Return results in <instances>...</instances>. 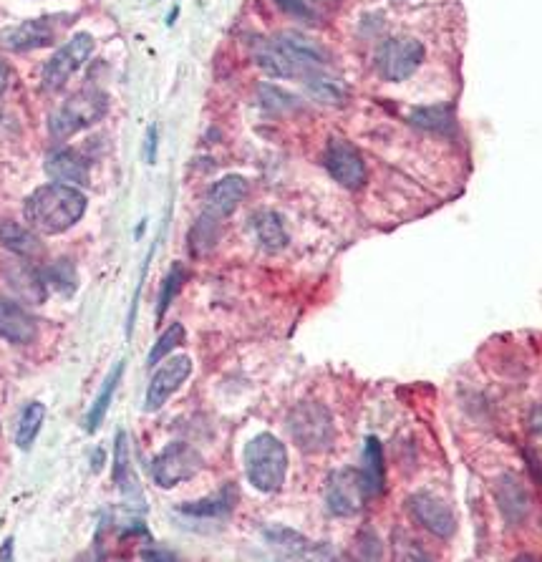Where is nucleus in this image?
I'll return each instance as SVG.
<instances>
[{
  "label": "nucleus",
  "instance_id": "obj_20",
  "mask_svg": "<svg viewBox=\"0 0 542 562\" xmlns=\"http://www.w3.org/2000/svg\"><path fill=\"white\" fill-rule=\"evenodd\" d=\"M361 477H364L366 492L369 497H379L384 492V479H386V467H384V452H381V444L376 436H369L364 447V467H361Z\"/></svg>",
  "mask_w": 542,
  "mask_h": 562
},
{
  "label": "nucleus",
  "instance_id": "obj_9",
  "mask_svg": "<svg viewBox=\"0 0 542 562\" xmlns=\"http://www.w3.org/2000/svg\"><path fill=\"white\" fill-rule=\"evenodd\" d=\"M369 492H366L361 469H338L328 477L326 505L333 515L353 517L364 510Z\"/></svg>",
  "mask_w": 542,
  "mask_h": 562
},
{
  "label": "nucleus",
  "instance_id": "obj_23",
  "mask_svg": "<svg viewBox=\"0 0 542 562\" xmlns=\"http://www.w3.org/2000/svg\"><path fill=\"white\" fill-rule=\"evenodd\" d=\"M0 242L13 250L16 255H38L41 253V245H38V237L33 235L26 227L16 225V222H0Z\"/></svg>",
  "mask_w": 542,
  "mask_h": 562
},
{
  "label": "nucleus",
  "instance_id": "obj_15",
  "mask_svg": "<svg viewBox=\"0 0 542 562\" xmlns=\"http://www.w3.org/2000/svg\"><path fill=\"white\" fill-rule=\"evenodd\" d=\"M46 172L53 182L74 184V187H84L91 179L89 162L76 149H58V152H53L46 162Z\"/></svg>",
  "mask_w": 542,
  "mask_h": 562
},
{
  "label": "nucleus",
  "instance_id": "obj_12",
  "mask_svg": "<svg viewBox=\"0 0 542 562\" xmlns=\"http://www.w3.org/2000/svg\"><path fill=\"white\" fill-rule=\"evenodd\" d=\"M192 358L190 356H169L162 366L154 371L147 389V411H157L167 404L169 396L179 391V386L190 379Z\"/></svg>",
  "mask_w": 542,
  "mask_h": 562
},
{
  "label": "nucleus",
  "instance_id": "obj_24",
  "mask_svg": "<svg viewBox=\"0 0 542 562\" xmlns=\"http://www.w3.org/2000/svg\"><path fill=\"white\" fill-rule=\"evenodd\" d=\"M122 373H124V363H119V366H116L114 371L106 376L104 389L99 391V396H96V401H94V406H91L89 416H86V429H89V431H96L101 426V421H104L106 411H109V406H111V399H114L116 386H119V381H122Z\"/></svg>",
  "mask_w": 542,
  "mask_h": 562
},
{
  "label": "nucleus",
  "instance_id": "obj_8",
  "mask_svg": "<svg viewBox=\"0 0 542 562\" xmlns=\"http://www.w3.org/2000/svg\"><path fill=\"white\" fill-rule=\"evenodd\" d=\"M94 51V38L89 33H76L71 36L64 46L58 48L48 64L43 66V86L48 91H58L61 86H66V81L86 64V58Z\"/></svg>",
  "mask_w": 542,
  "mask_h": 562
},
{
  "label": "nucleus",
  "instance_id": "obj_6",
  "mask_svg": "<svg viewBox=\"0 0 542 562\" xmlns=\"http://www.w3.org/2000/svg\"><path fill=\"white\" fill-rule=\"evenodd\" d=\"M424 61V46L416 38H389L376 51V71L384 81H406Z\"/></svg>",
  "mask_w": 542,
  "mask_h": 562
},
{
  "label": "nucleus",
  "instance_id": "obj_16",
  "mask_svg": "<svg viewBox=\"0 0 542 562\" xmlns=\"http://www.w3.org/2000/svg\"><path fill=\"white\" fill-rule=\"evenodd\" d=\"M253 56H255V64L270 76H278V79H303V71L300 66L295 64L293 58L283 51L278 41H258L253 46Z\"/></svg>",
  "mask_w": 542,
  "mask_h": 562
},
{
  "label": "nucleus",
  "instance_id": "obj_28",
  "mask_svg": "<svg viewBox=\"0 0 542 562\" xmlns=\"http://www.w3.org/2000/svg\"><path fill=\"white\" fill-rule=\"evenodd\" d=\"M185 336H187L185 326H182V323H172V326H169L167 331L159 336V341L154 343L152 351H149V358H147L149 366H157V363H162L164 358H167L169 353L179 346V343H185Z\"/></svg>",
  "mask_w": 542,
  "mask_h": 562
},
{
  "label": "nucleus",
  "instance_id": "obj_34",
  "mask_svg": "<svg viewBox=\"0 0 542 562\" xmlns=\"http://www.w3.org/2000/svg\"><path fill=\"white\" fill-rule=\"evenodd\" d=\"M8 84H11V69H8V64L0 61V94L8 89Z\"/></svg>",
  "mask_w": 542,
  "mask_h": 562
},
{
  "label": "nucleus",
  "instance_id": "obj_17",
  "mask_svg": "<svg viewBox=\"0 0 542 562\" xmlns=\"http://www.w3.org/2000/svg\"><path fill=\"white\" fill-rule=\"evenodd\" d=\"M36 321L13 300L0 298V338L11 343H31L36 338Z\"/></svg>",
  "mask_w": 542,
  "mask_h": 562
},
{
  "label": "nucleus",
  "instance_id": "obj_2",
  "mask_svg": "<svg viewBox=\"0 0 542 562\" xmlns=\"http://www.w3.org/2000/svg\"><path fill=\"white\" fill-rule=\"evenodd\" d=\"M245 474L258 492H278L288 477V449L273 434H258L250 439L243 454Z\"/></svg>",
  "mask_w": 542,
  "mask_h": 562
},
{
  "label": "nucleus",
  "instance_id": "obj_19",
  "mask_svg": "<svg viewBox=\"0 0 542 562\" xmlns=\"http://www.w3.org/2000/svg\"><path fill=\"white\" fill-rule=\"evenodd\" d=\"M497 502H500V510L507 522H520L527 515V507H530V499H527L520 479L512 477V474H505L497 482Z\"/></svg>",
  "mask_w": 542,
  "mask_h": 562
},
{
  "label": "nucleus",
  "instance_id": "obj_30",
  "mask_svg": "<svg viewBox=\"0 0 542 562\" xmlns=\"http://www.w3.org/2000/svg\"><path fill=\"white\" fill-rule=\"evenodd\" d=\"M129 472H132V467H129L127 434H124V431H119V436H116V467H114V479H116V482H119V487H122L124 492H129V487H132V477H129Z\"/></svg>",
  "mask_w": 542,
  "mask_h": 562
},
{
  "label": "nucleus",
  "instance_id": "obj_10",
  "mask_svg": "<svg viewBox=\"0 0 542 562\" xmlns=\"http://www.w3.org/2000/svg\"><path fill=\"white\" fill-rule=\"evenodd\" d=\"M326 169L346 190H358L366 182V162L346 139H331L326 147Z\"/></svg>",
  "mask_w": 542,
  "mask_h": 562
},
{
  "label": "nucleus",
  "instance_id": "obj_21",
  "mask_svg": "<svg viewBox=\"0 0 542 562\" xmlns=\"http://www.w3.org/2000/svg\"><path fill=\"white\" fill-rule=\"evenodd\" d=\"M253 227H255V235H258L260 245L270 253L275 250H283L288 245V232H285L283 220H280L278 212H270L263 210L253 217Z\"/></svg>",
  "mask_w": 542,
  "mask_h": 562
},
{
  "label": "nucleus",
  "instance_id": "obj_18",
  "mask_svg": "<svg viewBox=\"0 0 542 562\" xmlns=\"http://www.w3.org/2000/svg\"><path fill=\"white\" fill-rule=\"evenodd\" d=\"M3 278L8 280V285H11L18 295L28 298L31 303H41V300L46 298V283H43V278L31 265L23 263V260H8V263L3 265Z\"/></svg>",
  "mask_w": 542,
  "mask_h": 562
},
{
  "label": "nucleus",
  "instance_id": "obj_26",
  "mask_svg": "<svg viewBox=\"0 0 542 562\" xmlns=\"http://www.w3.org/2000/svg\"><path fill=\"white\" fill-rule=\"evenodd\" d=\"M414 124L421 129H429V132H452L454 129V111L452 106H427V109H416L414 111Z\"/></svg>",
  "mask_w": 542,
  "mask_h": 562
},
{
  "label": "nucleus",
  "instance_id": "obj_27",
  "mask_svg": "<svg viewBox=\"0 0 542 562\" xmlns=\"http://www.w3.org/2000/svg\"><path fill=\"white\" fill-rule=\"evenodd\" d=\"M232 505H235V492H232V487H227L220 494H215V497L182 507V512L190 517H222L232 510Z\"/></svg>",
  "mask_w": 542,
  "mask_h": 562
},
{
  "label": "nucleus",
  "instance_id": "obj_35",
  "mask_svg": "<svg viewBox=\"0 0 542 562\" xmlns=\"http://www.w3.org/2000/svg\"><path fill=\"white\" fill-rule=\"evenodd\" d=\"M11 545H13V540H6V547H3V552H0V557H3V560H8V557H11Z\"/></svg>",
  "mask_w": 542,
  "mask_h": 562
},
{
  "label": "nucleus",
  "instance_id": "obj_5",
  "mask_svg": "<svg viewBox=\"0 0 542 562\" xmlns=\"http://www.w3.org/2000/svg\"><path fill=\"white\" fill-rule=\"evenodd\" d=\"M69 18L74 16H43L23 21L18 26H8L0 31V48L13 53L36 51V48L51 46L58 38V33L69 26Z\"/></svg>",
  "mask_w": 542,
  "mask_h": 562
},
{
  "label": "nucleus",
  "instance_id": "obj_1",
  "mask_svg": "<svg viewBox=\"0 0 542 562\" xmlns=\"http://www.w3.org/2000/svg\"><path fill=\"white\" fill-rule=\"evenodd\" d=\"M86 197L74 184H43L26 200L23 215L33 230L43 235H61L84 217Z\"/></svg>",
  "mask_w": 542,
  "mask_h": 562
},
{
  "label": "nucleus",
  "instance_id": "obj_13",
  "mask_svg": "<svg viewBox=\"0 0 542 562\" xmlns=\"http://www.w3.org/2000/svg\"><path fill=\"white\" fill-rule=\"evenodd\" d=\"M245 195H248V182H245L243 177H237V174L222 177L220 182L212 184L210 192H207L205 212H202V215L215 222H222L240 207Z\"/></svg>",
  "mask_w": 542,
  "mask_h": 562
},
{
  "label": "nucleus",
  "instance_id": "obj_14",
  "mask_svg": "<svg viewBox=\"0 0 542 562\" xmlns=\"http://www.w3.org/2000/svg\"><path fill=\"white\" fill-rule=\"evenodd\" d=\"M275 41H278L280 46H283V51L300 66L303 79H306L311 71L323 69V66L328 64L326 48H323L321 43L313 41V38L303 36V33H295V31L280 33V36H275Z\"/></svg>",
  "mask_w": 542,
  "mask_h": 562
},
{
  "label": "nucleus",
  "instance_id": "obj_32",
  "mask_svg": "<svg viewBox=\"0 0 542 562\" xmlns=\"http://www.w3.org/2000/svg\"><path fill=\"white\" fill-rule=\"evenodd\" d=\"M154 159H157V129H149L147 132V162L154 164Z\"/></svg>",
  "mask_w": 542,
  "mask_h": 562
},
{
  "label": "nucleus",
  "instance_id": "obj_4",
  "mask_svg": "<svg viewBox=\"0 0 542 562\" xmlns=\"http://www.w3.org/2000/svg\"><path fill=\"white\" fill-rule=\"evenodd\" d=\"M288 429L293 442L308 454L328 452L333 447V439H336L333 416L321 404L295 406L288 416Z\"/></svg>",
  "mask_w": 542,
  "mask_h": 562
},
{
  "label": "nucleus",
  "instance_id": "obj_7",
  "mask_svg": "<svg viewBox=\"0 0 542 562\" xmlns=\"http://www.w3.org/2000/svg\"><path fill=\"white\" fill-rule=\"evenodd\" d=\"M200 469V452L185 442H174L157 454V459H154L152 464V477L162 489H172L177 487V484L187 482V479L197 477Z\"/></svg>",
  "mask_w": 542,
  "mask_h": 562
},
{
  "label": "nucleus",
  "instance_id": "obj_31",
  "mask_svg": "<svg viewBox=\"0 0 542 562\" xmlns=\"http://www.w3.org/2000/svg\"><path fill=\"white\" fill-rule=\"evenodd\" d=\"M273 3L283 13H288V16L298 18V21H306V23H316L318 21L316 11H313V6H311V3H308V0H273Z\"/></svg>",
  "mask_w": 542,
  "mask_h": 562
},
{
  "label": "nucleus",
  "instance_id": "obj_25",
  "mask_svg": "<svg viewBox=\"0 0 542 562\" xmlns=\"http://www.w3.org/2000/svg\"><path fill=\"white\" fill-rule=\"evenodd\" d=\"M43 419H46V406L43 404H28L26 409H23L21 419H18V426H16V444L21 449H31V444L36 442L38 431H41V424Z\"/></svg>",
  "mask_w": 542,
  "mask_h": 562
},
{
  "label": "nucleus",
  "instance_id": "obj_11",
  "mask_svg": "<svg viewBox=\"0 0 542 562\" xmlns=\"http://www.w3.org/2000/svg\"><path fill=\"white\" fill-rule=\"evenodd\" d=\"M409 512L424 530L437 537H452L457 530V515L442 497L432 492H416L409 497Z\"/></svg>",
  "mask_w": 542,
  "mask_h": 562
},
{
  "label": "nucleus",
  "instance_id": "obj_3",
  "mask_svg": "<svg viewBox=\"0 0 542 562\" xmlns=\"http://www.w3.org/2000/svg\"><path fill=\"white\" fill-rule=\"evenodd\" d=\"M109 109V99L106 94H101L99 89H84L79 94L71 96L69 101L58 106L51 114L48 121V129H51V137L56 139H69L74 137L81 129L91 127Z\"/></svg>",
  "mask_w": 542,
  "mask_h": 562
},
{
  "label": "nucleus",
  "instance_id": "obj_29",
  "mask_svg": "<svg viewBox=\"0 0 542 562\" xmlns=\"http://www.w3.org/2000/svg\"><path fill=\"white\" fill-rule=\"evenodd\" d=\"M187 273L179 265H174L172 270L167 273V278H164V285H162V293H159V308H157V321H162V316L167 313V308L172 305V300L177 298L179 288H182V283H185Z\"/></svg>",
  "mask_w": 542,
  "mask_h": 562
},
{
  "label": "nucleus",
  "instance_id": "obj_33",
  "mask_svg": "<svg viewBox=\"0 0 542 562\" xmlns=\"http://www.w3.org/2000/svg\"><path fill=\"white\" fill-rule=\"evenodd\" d=\"M530 426H532V431H535L537 436L542 439V404L537 406L535 411H532V416H530Z\"/></svg>",
  "mask_w": 542,
  "mask_h": 562
},
{
  "label": "nucleus",
  "instance_id": "obj_22",
  "mask_svg": "<svg viewBox=\"0 0 542 562\" xmlns=\"http://www.w3.org/2000/svg\"><path fill=\"white\" fill-rule=\"evenodd\" d=\"M303 81H306L313 99H318L321 104H343L346 101V86L338 79H333V76L323 74V69L311 71Z\"/></svg>",
  "mask_w": 542,
  "mask_h": 562
}]
</instances>
